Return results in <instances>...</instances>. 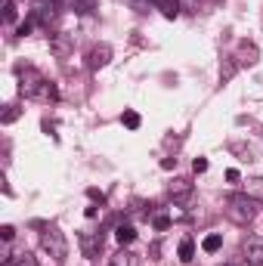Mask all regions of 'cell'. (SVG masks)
Masks as SVG:
<instances>
[{"mask_svg": "<svg viewBox=\"0 0 263 266\" xmlns=\"http://www.w3.org/2000/svg\"><path fill=\"white\" fill-rule=\"evenodd\" d=\"M13 235H16L13 226H4V229H0V239H4V242H13Z\"/></svg>", "mask_w": 263, "mask_h": 266, "instance_id": "obj_18", "label": "cell"}, {"mask_svg": "<svg viewBox=\"0 0 263 266\" xmlns=\"http://www.w3.org/2000/svg\"><path fill=\"white\" fill-rule=\"evenodd\" d=\"M242 257H245V263H251V266H263V239H260V235L245 239V242H242Z\"/></svg>", "mask_w": 263, "mask_h": 266, "instance_id": "obj_3", "label": "cell"}, {"mask_svg": "<svg viewBox=\"0 0 263 266\" xmlns=\"http://www.w3.org/2000/svg\"><path fill=\"white\" fill-rule=\"evenodd\" d=\"M192 257H195L192 239H183V242H180V260H183V263H192Z\"/></svg>", "mask_w": 263, "mask_h": 266, "instance_id": "obj_10", "label": "cell"}, {"mask_svg": "<svg viewBox=\"0 0 263 266\" xmlns=\"http://www.w3.org/2000/svg\"><path fill=\"white\" fill-rule=\"evenodd\" d=\"M158 7H161V13L167 19H177L180 16V4H177V0H158Z\"/></svg>", "mask_w": 263, "mask_h": 266, "instance_id": "obj_11", "label": "cell"}, {"mask_svg": "<svg viewBox=\"0 0 263 266\" xmlns=\"http://www.w3.org/2000/svg\"><path fill=\"white\" fill-rule=\"evenodd\" d=\"M167 226H170V217H155V229H158V232H164Z\"/></svg>", "mask_w": 263, "mask_h": 266, "instance_id": "obj_17", "label": "cell"}, {"mask_svg": "<svg viewBox=\"0 0 263 266\" xmlns=\"http://www.w3.org/2000/svg\"><path fill=\"white\" fill-rule=\"evenodd\" d=\"M81 248H84L87 257H96V251L102 248V235H90V232H84V235H81Z\"/></svg>", "mask_w": 263, "mask_h": 266, "instance_id": "obj_6", "label": "cell"}, {"mask_svg": "<svg viewBox=\"0 0 263 266\" xmlns=\"http://www.w3.org/2000/svg\"><path fill=\"white\" fill-rule=\"evenodd\" d=\"M226 217H229L232 223H239V226L251 223V220L257 217V198H251L248 192H245V195H229V198H226Z\"/></svg>", "mask_w": 263, "mask_h": 266, "instance_id": "obj_1", "label": "cell"}, {"mask_svg": "<svg viewBox=\"0 0 263 266\" xmlns=\"http://www.w3.org/2000/svg\"><path fill=\"white\" fill-rule=\"evenodd\" d=\"M87 195H90V198H93V201H102V198H105V195H102V192H99V189H87Z\"/></svg>", "mask_w": 263, "mask_h": 266, "instance_id": "obj_19", "label": "cell"}, {"mask_svg": "<svg viewBox=\"0 0 263 266\" xmlns=\"http://www.w3.org/2000/svg\"><path fill=\"white\" fill-rule=\"evenodd\" d=\"M115 239H118V242H121V248H124V245H130V242L136 239V229H133L130 223H121L118 229H115Z\"/></svg>", "mask_w": 263, "mask_h": 266, "instance_id": "obj_7", "label": "cell"}, {"mask_svg": "<svg viewBox=\"0 0 263 266\" xmlns=\"http://www.w3.org/2000/svg\"><path fill=\"white\" fill-rule=\"evenodd\" d=\"M167 192H170L173 201H189V198H192V183H189V180H173V183L167 186Z\"/></svg>", "mask_w": 263, "mask_h": 266, "instance_id": "obj_4", "label": "cell"}, {"mask_svg": "<svg viewBox=\"0 0 263 266\" xmlns=\"http://www.w3.org/2000/svg\"><path fill=\"white\" fill-rule=\"evenodd\" d=\"M245 192H248L251 198H263V180H248Z\"/></svg>", "mask_w": 263, "mask_h": 266, "instance_id": "obj_12", "label": "cell"}, {"mask_svg": "<svg viewBox=\"0 0 263 266\" xmlns=\"http://www.w3.org/2000/svg\"><path fill=\"white\" fill-rule=\"evenodd\" d=\"M108 59H111L108 47H93L90 50V68H102V65H108Z\"/></svg>", "mask_w": 263, "mask_h": 266, "instance_id": "obj_5", "label": "cell"}, {"mask_svg": "<svg viewBox=\"0 0 263 266\" xmlns=\"http://www.w3.org/2000/svg\"><path fill=\"white\" fill-rule=\"evenodd\" d=\"M4 22L7 25L16 22V4H13V0H4Z\"/></svg>", "mask_w": 263, "mask_h": 266, "instance_id": "obj_14", "label": "cell"}, {"mask_svg": "<svg viewBox=\"0 0 263 266\" xmlns=\"http://www.w3.org/2000/svg\"><path fill=\"white\" fill-rule=\"evenodd\" d=\"M41 245H44V251H50L53 260H65V254H68V242H65V235L56 229V226L41 235Z\"/></svg>", "mask_w": 263, "mask_h": 266, "instance_id": "obj_2", "label": "cell"}, {"mask_svg": "<svg viewBox=\"0 0 263 266\" xmlns=\"http://www.w3.org/2000/svg\"><path fill=\"white\" fill-rule=\"evenodd\" d=\"M16 118H19V108H13V105H10V108L4 111V124H13Z\"/></svg>", "mask_w": 263, "mask_h": 266, "instance_id": "obj_15", "label": "cell"}, {"mask_svg": "<svg viewBox=\"0 0 263 266\" xmlns=\"http://www.w3.org/2000/svg\"><path fill=\"white\" fill-rule=\"evenodd\" d=\"M226 180H229V183H239V180H242V176H239V170H236V167H232V170H226Z\"/></svg>", "mask_w": 263, "mask_h": 266, "instance_id": "obj_20", "label": "cell"}, {"mask_svg": "<svg viewBox=\"0 0 263 266\" xmlns=\"http://www.w3.org/2000/svg\"><path fill=\"white\" fill-rule=\"evenodd\" d=\"M111 266H139V257H136V254H130V251H124V248H121V251H118V254H115V260H111Z\"/></svg>", "mask_w": 263, "mask_h": 266, "instance_id": "obj_8", "label": "cell"}, {"mask_svg": "<svg viewBox=\"0 0 263 266\" xmlns=\"http://www.w3.org/2000/svg\"><path fill=\"white\" fill-rule=\"evenodd\" d=\"M201 248H204L208 254H217V251L223 248V235H220V232H211V235H204V242H201Z\"/></svg>", "mask_w": 263, "mask_h": 266, "instance_id": "obj_9", "label": "cell"}, {"mask_svg": "<svg viewBox=\"0 0 263 266\" xmlns=\"http://www.w3.org/2000/svg\"><path fill=\"white\" fill-rule=\"evenodd\" d=\"M121 121H124V127H130V130H136L139 127V115H136V111H124V115H121Z\"/></svg>", "mask_w": 263, "mask_h": 266, "instance_id": "obj_13", "label": "cell"}, {"mask_svg": "<svg viewBox=\"0 0 263 266\" xmlns=\"http://www.w3.org/2000/svg\"><path fill=\"white\" fill-rule=\"evenodd\" d=\"M192 170H195V173H204V170H208V158H195V161H192Z\"/></svg>", "mask_w": 263, "mask_h": 266, "instance_id": "obj_16", "label": "cell"}]
</instances>
